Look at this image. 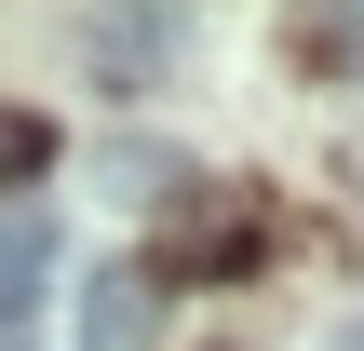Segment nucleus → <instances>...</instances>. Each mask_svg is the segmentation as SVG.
I'll return each mask as SVG.
<instances>
[{"mask_svg": "<svg viewBox=\"0 0 364 351\" xmlns=\"http://www.w3.org/2000/svg\"><path fill=\"white\" fill-rule=\"evenodd\" d=\"M81 68H95L108 95H149V81H162V14H149V0H95V27H81Z\"/></svg>", "mask_w": 364, "mask_h": 351, "instance_id": "f03ea898", "label": "nucleus"}, {"mask_svg": "<svg viewBox=\"0 0 364 351\" xmlns=\"http://www.w3.org/2000/svg\"><path fill=\"white\" fill-rule=\"evenodd\" d=\"M149 311H162L149 271H95L81 284V351H149Z\"/></svg>", "mask_w": 364, "mask_h": 351, "instance_id": "7ed1b4c3", "label": "nucleus"}, {"mask_svg": "<svg viewBox=\"0 0 364 351\" xmlns=\"http://www.w3.org/2000/svg\"><path fill=\"white\" fill-rule=\"evenodd\" d=\"M95 176H108L122 203H162V189H189V176H176V149H149V135H122V149H95Z\"/></svg>", "mask_w": 364, "mask_h": 351, "instance_id": "39448f33", "label": "nucleus"}, {"mask_svg": "<svg viewBox=\"0 0 364 351\" xmlns=\"http://www.w3.org/2000/svg\"><path fill=\"white\" fill-rule=\"evenodd\" d=\"M284 54H297L311 81H364V14L351 0H311V14L284 27Z\"/></svg>", "mask_w": 364, "mask_h": 351, "instance_id": "20e7f679", "label": "nucleus"}, {"mask_svg": "<svg viewBox=\"0 0 364 351\" xmlns=\"http://www.w3.org/2000/svg\"><path fill=\"white\" fill-rule=\"evenodd\" d=\"M162 257H176V271H243V257H257V203H243V189H216V176H189V203H176Z\"/></svg>", "mask_w": 364, "mask_h": 351, "instance_id": "f257e3e1", "label": "nucleus"}, {"mask_svg": "<svg viewBox=\"0 0 364 351\" xmlns=\"http://www.w3.org/2000/svg\"><path fill=\"white\" fill-rule=\"evenodd\" d=\"M41 257H54V243H41V216H0V325L27 311V284H41Z\"/></svg>", "mask_w": 364, "mask_h": 351, "instance_id": "423d86ee", "label": "nucleus"}, {"mask_svg": "<svg viewBox=\"0 0 364 351\" xmlns=\"http://www.w3.org/2000/svg\"><path fill=\"white\" fill-rule=\"evenodd\" d=\"M41 162H54V122L41 108H0V189H27Z\"/></svg>", "mask_w": 364, "mask_h": 351, "instance_id": "0eeeda50", "label": "nucleus"}]
</instances>
